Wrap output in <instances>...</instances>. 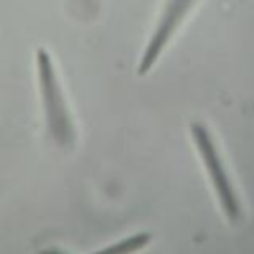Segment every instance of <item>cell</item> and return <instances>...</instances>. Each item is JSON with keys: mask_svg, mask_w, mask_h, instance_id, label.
I'll use <instances>...</instances> for the list:
<instances>
[{"mask_svg": "<svg viewBox=\"0 0 254 254\" xmlns=\"http://www.w3.org/2000/svg\"><path fill=\"white\" fill-rule=\"evenodd\" d=\"M36 71H38V87H40V99L44 107L46 129L52 141L60 149H71L75 143V127H73L69 107L52 62V56L44 48H38L36 52Z\"/></svg>", "mask_w": 254, "mask_h": 254, "instance_id": "cell-1", "label": "cell"}, {"mask_svg": "<svg viewBox=\"0 0 254 254\" xmlns=\"http://www.w3.org/2000/svg\"><path fill=\"white\" fill-rule=\"evenodd\" d=\"M190 135H192V141L196 145V151L202 159V165L208 173V179H210V185L216 192V198H218V204L224 212V216L230 220V222H238L240 216H242V208H240V200L236 196V190L228 179V173L222 165V159H220V153L216 149V143L210 135V131L206 129L204 123H190Z\"/></svg>", "mask_w": 254, "mask_h": 254, "instance_id": "cell-2", "label": "cell"}, {"mask_svg": "<svg viewBox=\"0 0 254 254\" xmlns=\"http://www.w3.org/2000/svg\"><path fill=\"white\" fill-rule=\"evenodd\" d=\"M194 2L196 0H165L163 12H161V16L155 24V30L143 50L141 60H139V67H137L139 75H145L151 71V67L157 64L163 50L167 48V44L171 42V38L175 36V32L183 24V20L187 18V14L194 6Z\"/></svg>", "mask_w": 254, "mask_h": 254, "instance_id": "cell-3", "label": "cell"}, {"mask_svg": "<svg viewBox=\"0 0 254 254\" xmlns=\"http://www.w3.org/2000/svg\"><path fill=\"white\" fill-rule=\"evenodd\" d=\"M149 242H151V234L149 232H137V234L127 236V238H123V240H119V242H115V244H111L107 248H101V250H97L93 254H135L141 248H145Z\"/></svg>", "mask_w": 254, "mask_h": 254, "instance_id": "cell-4", "label": "cell"}]
</instances>
